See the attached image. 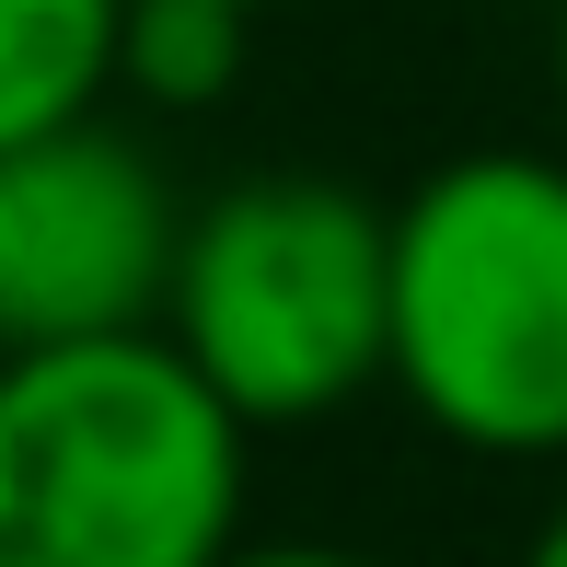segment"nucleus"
Here are the masks:
<instances>
[{"instance_id": "f257e3e1", "label": "nucleus", "mask_w": 567, "mask_h": 567, "mask_svg": "<svg viewBox=\"0 0 567 567\" xmlns=\"http://www.w3.org/2000/svg\"><path fill=\"white\" fill-rule=\"evenodd\" d=\"M244 441L151 324L0 359V567H220Z\"/></svg>"}, {"instance_id": "f03ea898", "label": "nucleus", "mask_w": 567, "mask_h": 567, "mask_svg": "<svg viewBox=\"0 0 567 567\" xmlns=\"http://www.w3.org/2000/svg\"><path fill=\"white\" fill-rule=\"evenodd\" d=\"M382 231V382L475 463H567V151H452Z\"/></svg>"}, {"instance_id": "7ed1b4c3", "label": "nucleus", "mask_w": 567, "mask_h": 567, "mask_svg": "<svg viewBox=\"0 0 567 567\" xmlns=\"http://www.w3.org/2000/svg\"><path fill=\"white\" fill-rule=\"evenodd\" d=\"M382 197H359L348 174L267 163L174 220L151 337L244 429H313L382 382Z\"/></svg>"}, {"instance_id": "20e7f679", "label": "nucleus", "mask_w": 567, "mask_h": 567, "mask_svg": "<svg viewBox=\"0 0 567 567\" xmlns=\"http://www.w3.org/2000/svg\"><path fill=\"white\" fill-rule=\"evenodd\" d=\"M174 220L186 209H174L163 163L105 116L0 140V359L151 324Z\"/></svg>"}, {"instance_id": "39448f33", "label": "nucleus", "mask_w": 567, "mask_h": 567, "mask_svg": "<svg viewBox=\"0 0 567 567\" xmlns=\"http://www.w3.org/2000/svg\"><path fill=\"white\" fill-rule=\"evenodd\" d=\"M127 0H0V140L105 116Z\"/></svg>"}, {"instance_id": "423d86ee", "label": "nucleus", "mask_w": 567, "mask_h": 567, "mask_svg": "<svg viewBox=\"0 0 567 567\" xmlns=\"http://www.w3.org/2000/svg\"><path fill=\"white\" fill-rule=\"evenodd\" d=\"M244 59H255V12L244 0H127L116 12V93H140V105H163V116L220 105V93L244 82Z\"/></svg>"}, {"instance_id": "0eeeda50", "label": "nucleus", "mask_w": 567, "mask_h": 567, "mask_svg": "<svg viewBox=\"0 0 567 567\" xmlns=\"http://www.w3.org/2000/svg\"><path fill=\"white\" fill-rule=\"evenodd\" d=\"M220 567H394V556H371V545H255L244 533Z\"/></svg>"}, {"instance_id": "6e6552de", "label": "nucleus", "mask_w": 567, "mask_h": 567, "mask_svg": "<svg viewBox=\"0 0 567 567\" xmlns=\"http://www.w3.org/2000/svg\"><path fill=\"white\" fill-rule=\"evenodd\" d=\"M522 567H567V498L533 522V545H522Z\"/></svg>"}, {"instance_id": "1a4fd4ad", "label": "nucleus", "mask_w": 567, "mask_h": 567, "mask_svg": "<svg viewBox=\"0 0 567 567\" xmlns=\"http://www.w3.org/2000/svg\"><path fill=\"white\" fill-rule=\"evenodd\" d=\"M545 82H556V151H567V0H556V47H545Z\"/></svg>"}, {"instance_id": "9d476101", "label": "nucleus", "mask_w": 567, "mask_h": 567, "mask_svg": "<svg viewBox=\"0 0 567 567\" xmlns=\"http://www.w3.org/2000/svg\"><path fill=\"white\" fill-rule=\"evenodd\" d=\"M244 12H267V0H244Z\"/></svg>"}]
</instances>
